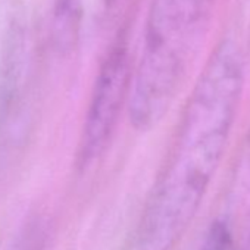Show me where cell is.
I'll list each match as a JSON object with an SVG mask.
<instances>
[{
	"label": "cell",
	"instance_id": "obj_1",
	"mask_svg": "<svg viewBox=\"0 0 250 250\" xmlns=\"http://www.w3.org/2000/svg\"><path fill=\"white\" fill-rule=\"evenodd\" d=\"M243 85L241 52L224 40L188 99L142 218L139 250H172L186 232L225 153Z\"/></svg>",
	"mask_w": 250,
	"mask_h": 250
},
{
	"label": "cell",
	"instance_id": "obj_5",
	"mask_svg": "<svg viewBox=\"0 0 250 250\" xmlns=\"http://www.w3.org/2000/svg\"><path fill=\"white\" fill-rule=\"evenodd\" d=\"M200 250H235L232 234L222 219H216L210 224Z\"/></svg>",
	"mask_w": 250,
	"mask_h": 250
},
{
	"label": "cell",
	"instance_id": "obj_3",
	"mask_svg": "<svg viewBox=\"0 0 250 250\" xmlns=\"http://www.w3.org/2000/svg\"><path fill=\"white\" fill-rule=\"evenodd\" d=\"M131 80L128 46L118 39L106 53L93 85L78 147L81 167L90 165L107 147L121 110L128 103Z\"/></svg>",
	"mask_w": 250,
	"mask_h": 250
},
{
	"label": "cell",
	"instance_id": "obj_2",
	"mask_svg": "<svg viewBox=\"0 0 250 250\" xmlns=\"http://www.w3.org/2000/svg\"><path fill=\"white\" fill-rule=\"evenodd\" d=\"M213 3L152 0L128 97L130 122L136 130L153 128L169 109Z\"/></svg>",
	"mask_w": 250,
	"mask_h": 250
},
{
	"label": "cell",
	"instance_id": "obj_4",
	"mask_svg": "<svg viewBox=\"0 0 250 250\" xmlns=\"http://www.w3.org/2000/svg\"><path fill=\"white\" fill-rule=\"evenodd\" d=\"M116 0H91L94 12L104 18ZM88 0H55L53 3V40L62 52L72 50L80 40Z\"/></svg>",
	"mask_w": 250,
	"mask_h": 250
}]
</instances>
